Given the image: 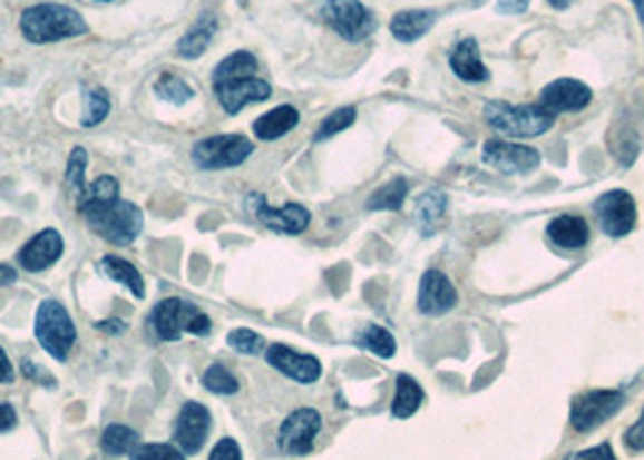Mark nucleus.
<instances>
[{
	"label": "nucleus",
	"mask_w": 644,
	"mask_h": 460,
	"mask_svg": "<svg viewBox=\"0 0 644 460\" xmlns=\"http://www.w3.org/2000/svg\"><path fill=\"white\" fill-rule=\"evenodd\" d=\"M208 460H243L241 446H237L233 439H223L216 443V449L212 451V458Z\"/></svg>",
	"instance_id": "ea45409f"
},
{
	"label": "nucleus",
	"mask_w": 644,
	"mask_h": 460,
	"mask_svg": "<svg viewBox=\"0 0 644 460\" xmlns=\"http://www.w3.org/2000/svg\"><path fill=\"white\" fill-rule=\"evenodd\" d=\"M482 160L504 175H526L540 165V153L530 146L492 138L482 146Z\"/></svg>",
	"instance_id": "9b49d317"
},
{
	"label": "nucleus",
	"mask_w": 644,
	"mask_h": 460,
	"mask_svg": "<svg viewBox=\"0 0 644 460\" xmlns=\"http://www.w3.org/2000/svg\"><path fill=\"white\" fill-rule=\"evenodd\" d=\"M548 238L563 249H582L589 243V223L579 216H557L550 221Z\"/></svg>",
	"instance_id": "4be33fe9"
},
{
	"label": "nucleus",
	"mask_w": 644,
	"mask_h": 460,
	"mask_svg": "<svg viewBox=\"0 0 644 460\" xmlns=\"http://www.w3.org/2000/svg\"><path fill=\"white\" fill-rule=\"evenodd\" d=\"M257 74V59L250 51H235L228 59H223L216 71H214V82H226V80H237V78H252Z\"/></svg>",
	"instance_id": "cd10ccee"
},
{
	"label": "nucleus",
	"mask_w": 644,
	"mask_h": 460,
	"mask_svg": "<svg viewBox=\"0 0 644 460\" xmlns=\"http://www.w3.org/2000/svg\"><path fill=\"white\" fill-rule=\"evenodd\" d=\"M451 68L453 74L466 82H482L489 78V71L480 59V47L472 37L458 41V47L451 53Z\"/></svg>",
	"instance_id": "aec40b11"
},
{
	"label": "nucleus",
	"mask_w": 644,
	"mask_h": 460,
	"mask_svg": "<svg viewBox=\"0 0 644 460\" xmlns=\"http://www.w3.org/2000/svg\"><path fill=\"white\" fill-rule=\"evenodd\" d=\"M153 90H156V95L160 97V100L165 102H173V105H187L189 100H194V88H189L185 80L177 78V76H170V74H163L158 80H156V86H153Z\"/></svg>",
	"instance_id": "7c9ffc66"
},
{
	"label": "nucleus",
	"mask_w": 644,
	"mask_h": 460,
	"mask_svg": "<svg viewBox=\"0 0 644 460\" xmlns=\"http://www.w3.org/2000/svg\"><path fill=\"white\" fill-rule=\"evenodd\" d=\"M131 460H185V453L170 443H144L131 451Z\"/></svg>",
	"instance_id": "e433bc0d"
},
{
	"label": "nucleus",
	"mask_w": 644,
	"mask_h": 460,
	"mask_svg": "<svg viewBox=\"0 0 644 460\" xmlns=\"http://www.w3.org/2000/svg\"><path fill=\"white\" fill-rule=\"evenodd\" d=\"M485 119L489 127L511 138H538L553 129L555 115L540 105H507L489 102L485 107Z\"/></svg>",
	"instance_id": "7ed1b4c3"
},
{
	"label": "nucleus",
	"mask_w": 644,
	"mask_h": 460,
	"mask_svg": "<svg viewBox=\"0 0 644 460\" xmlns=\"http://www.w3.org/2000/svg\"><path fill=\"white\" fill-rule=\"evenodd\" d=\"M80 214L100 238L115 245H131L144 228V214L138 206L121 199L88 204L80 208Z\"/></svg>",
	"instance_id": "f03ea898"
},
{
	"label": "nucleus",
	"mask_w": 644,
	"mask_h": 460,
	"mask_svg": "<svg viewBox=\"0 0 644 460\" xmlns=\"http://www.w3.org/2000/svg\"><path fill=\"white\" fill-rule=\"evenodd\" d=\"M18 282V272L8 267V264H0V286H12Z\"/></svg>",
	"instance_id": "49530a36"
},
{
	"label": "nucleus",
	"mask_w": 644,
	"mask_h": 460,
	"mask_svg": "<svg viewBox=\"0 0 644 460\" xmlns=\"http://www.w3.org/2000/svg\"><path fill=\"white\" fill-rule=\"evenodd\" d=\"M357 344L363 346L367 352H373L375 356H381V359H390L396 354L398 350V344H396V337L390 334L386 327L381 325H369V327H363L359 334H357Z\"/></svg>",
	"instance_id": "c85d7f7f"
},
{
	"label": "nucleus",
	"mask_w": 644,
	"mask_h": 460,
	"mask_svg": "<svg viewBox=\"0 0 644 460\" xmlns=\"http://www.w3.org/2000/svg\"><path fill=\"white\" fill-rule=\"evenodd\" d=\"M625 395L621 390H586V393L572 400L569 408V424L579 434L598 429L604 422H608L613 414H618L623 408Z\"/></svg>",
	"instance_id": "423d86ee"
},
{
	"label": "nucleus",
	"mask_w": 644,
	"mask_h": 460,
	"mask_svg": "<svg viewBox=\"0 0 644 460\" xmlns=\"http://www.w3.org/2000/svg\"><path fill=\"white\" fill-rule=\"evenodd\" d=\"M214 90L218 102L228 115H237L245 105L252 102H264L272 97V88L267 80L262 78H237V80H226V82H214Z\"/></svg>",
	"instance_id": "2eb2a0df"
},
{
	"label": "nucleus",
	"mask_w": 644,
	"mask_h": 460,
	"mask_svg": "<svg viewBox=\"0 0 644 460\" xmlns=\"http://www.w3.org/2000/svg\"><path fill=\"white\" fill-rule=\"evenodd\" d=\"M594 214L598 218V226L611 238H623V235L633 233L637 223V204L633 194L625 189H611L594 202Z\"/></svg>",
	"instance_id": "1a4fd4ad"
},
{
	"label": "nucleus",
	"mask_w": 644,
	"mask_h": 460,
	"mask_svg": "<svg viewBox=\"0 0 644 460\" xmlns=\"http://www.w3.org/2000/svg\"><path fill=\"white\" fill-rule=\"evenodd\" d=\"M530 6V0H499L497 3V10L504 12V16H521V12H526Z\"/></svg>",
	"instance_id": "37998d69"
},
{
	"label": "nucleus",
	"mask_w": 644,
	"mask_h": 460,
	"mask_svg": "<svg viewBox=\"0 0 644 460\" xmlns=\"http://www.w3.org/2000/svg\"><path fill=\"white\" fill-rule=\"evenodd\" d=\"M592 102V88H586L582 80L559 78L540 92V107L548 111H579Z\"/></svg>",
	"instance_id": "f3484780"
},
{
	"label": "nucleus",
	"mask_w": 644,
	"mask_h": 460,
	"mask_svg": "<svg viewBox=\"0 0 644 460\" xmlns=\"http://www.w3.org/2000/svg\"><path fill=\"white\" fill-rule=\"evenodd\" d=\"M299 119L301 117H299L296 107L282 105V107L267 111V115H262L255 121V127H252V131H255V136L260 138V141H276V138L286 136L291 129H296Z\"/></svg>",
	"instance_id": "5701e85b"
},
{
	"label": "nucleus",
	"mask_w": 644,
	"mask_h": 460,
	"mask_svg": "<svg viewBox=\"0 0 644 460\" xmlns=\"http://www.w3.org/2000/svg\"><path fill=\"white\" fill-rule=\"evenodd\" d=\"M100 3H111V0H100Z\"/></svg>",
	"instance_id": "8fccbe9b"
},
{
	"label": "nucleus",
	"mask_w": 644,
	"mask_h": 460,
	"mask_svg": "<svg viewBox=\"0 0 644 460\" xmlns=\"http://www.w3.org/2000/svg\"><path fill=\"white\" fill-rule=\"evenodd\" d=\"M322 20L347 41H363L375 32V18L361 0H325Z\"/></svg>",
	"instance_id": "6e6552de"
},
{
	"label": "nucleus",
	"mask_w": 644,
	"mask_h": 460,
	"mask_svg": "<svg viewBox=\"0 0 644 460\" xmlns=\"http://www.w3.org/2000/svg\"><path fill=\"white\" fill-rule=\"evenodd\" d=\"M153 327H156L160 340L175 342L182 337V332L204 337V334L212 332V320L197 305L185 303L182 298H165L153 311Z\"/></svg>",
	"instance_id": "39448f33"
},
{
	"label": "nucleus",
	"mask_w": 644,
	"mask_h": 460,
	"mask_svg": "<svg viewBox=\"0 0 644 460\" xmlns=\"http://www.w3.org/2000/svg\"><path fill=\"white\" fill-rule=\"evenodd\" d=\"M35 334L39 344L56 359V361H66L68 354H71L74 344H76V325L71 315L66 313L61 303L56 301H45L37 309L35 317Z\"/></svg>",
	"instance_id": "20e7f679"
},
{
	"label": "nucleus",
	"mask_w": 644,
	"mask_h": 460,
	"mask_svg": "<svg viewBox=\"0 0 644 460\" xmlns=\"http://www.w3.org/2000/svg\"><path fill=\"white\" fill-rule=\"evenodd\" d=\"M208 429H212V414H208V410L199 402H187L175 424L177 449L187 456H197L204 449Z\"/></svg>",
	"instance_id": "ddd939ff"
},
{
	"label": "nucleus",
	"mask_w": 644,
	"mask_h": 460,
	"mask_svg": "<svg viewBox=\"0 0 644 460\" xmlns=\"http://www.w3.org/2000/svg\"><path fill=\"white\" fill-rule=\"evenodd\" d=\"M252 150H255V144L250 138L223 134L199 141L192 150V158L202 170H223V167L243 165L252 156Z\"/></svg>",
	"instance_id": "0eeeda50"
},
{
	"label": "nucleus",
	"mask_w": 644,
	"mask_h": 460,
	"mask_svg": "<svg viewBox=\"0 0 644 460\" xmlns=\"http://www.w3.org/2000/svg\"><path fill=\"white\" fill-rule=\"evenodd\" d=\"M103 272L111 278V282H117L121 286H126L131 291L136 298H144L146 296V284H144V276L138 272L131 262H126L121 257H103L100 262Z\"/></svg>",
	"instance_id": "a878e982"
},
{
	"label": "nucleus",
	"mask_w": 644,
	"mask_h": 460,
	"mask_svg": "<svg viewBox=\"0 0 644 460\" xmlns=\"http://www.w3.org/2000/svg\"><path fill=\"white\" fill-rule=\"evenodd\" d=\"M425 402V390L419 385L412 375L400 373L396 381V398L393 405H390V412H393L396 420H408Z\"/></svg>",
	"instance_id": "393cba45"
},
{
	"label": "nucleus",
	"mask_w": 644,
	"mask_h": 460,
	"mask_svg": "<svg viewBox=\"0 0 644 460\" xmlns=\"http://www.w3.org/2000/svg\"><path fill=\"white\" fill-rule=\"evenodd\" d=\"M228 344L233 346L235 352H241V354H260L264 346H267V342H264L262 334L252 332V330H233L228 334Z\"/></svg>",
	"instance_id": "4c0bfd02"
},
{
	"label": "nucleus",
	"mask_w": 644,
	"mask_h": 460,
	"mask_svg": "<svg viewBox=\"0 0 644 460\" xmlns=\"http://www.w3.org/2000/svg\"><path fill=\"white\" fill-rule=\"evenodd\" d=\"M267 361L279 373H284L299 383H315L322 373V366L315 356L293 352L286 344L267 346Z\"/></svg>",
	"instance_id": "dca6fc26"
},
{
	"label": "nucleus",
	"mask_w": 644,
	"mask_h": 460,
	"mask_svg": "<svg viewBox=\"0 0 644 460\" xmlns=\"http://www.w3.org/2000/svg\"><path fill=\"white\" fill-rule=\"evenodd\" d=\"M357 119V109L354 107H342L338 111H332V115L320 124V129L315 134V141H328L334 134H340L344 129H349Z\"/></svg>",
	"instance_id": "c9c22d12"
},
{
	"label": "nucleus",
	"mask_w": 644,
	"mask_h": 460,
	"mask_svg": "<svg viewBox=\"0 0 644 460\" xmlns=\"http://www.w3.org/2000/svg\"><path fill=\"white\" fill-rule=\"evenodd\" d=\"M565 460H618V458H615L611 443H598V446H594V449L577 451V453L567 456Z\"/></svg>",
	"instance_id": "58836bf2"
},
{
	"label": "nucleus",
	"mask_w": 644,
	"mask_h": 460,
	"mask_svg": "<svg viewBox=\"0 0 644 460\" xmlns=\"http://www.w3.org/2000/svg\"><path fill=\"white\" fill-rule=\"evenodd\" d=\"M625 443L630 451H644V410L637 417V422L625 431Z\"/></svg>",
	"instance_id": "a19ab883"
},
{
	"label": "nucleus",
	"mask_w": 644,
	"mask_h": 460,
	"mask_svg": "<svg viewBox=\"0 0 644 460\" xmlns=\"http://www.w3.org/2000/svg\"><path fill=\"white\" fill-rule=\"evenodd\" d=\"M16 424H18L16 408H12L10 402H0V434H3V431H10Z\"/></svg>",
	"instance_id": "79ce46f5"
},
{
	"label": "nucleus",
	"mask_w": 644,
	"mask_h": 460,
	"mask_svg": "<svg viewBox=\"0 0 644 460\" xmlns=\"http://www.w3.org/2000/svg\"><path fill=\"white\" fill-rule=\"evenodd\" d=\"M115 199H119V183L115 177L103 175L86 187V192H82V197L76 204L78 208H82L88 204H103V202H115Z\"/></svg>",
	"instance_id": "2f4dec72"
},
{
	"label": "nucleus",
	"mask_w": 644,
	"mask_h": 460,
	"mask_svg": "<svg viewBox=\"0 0 644 460\" xmlns=\"http://www.w3.org/2000/svg\"><path fill=\"white\" fill-rule=\"evenodd\" d=\"M548 3L555 8V10H565L572 6V0H548Z\"/></svg>",
	"instance_id": "de8ad7c7"
},
{
	"label": "nucleus",
	"mask_w": 644,
	"mask_h": 460,
	"mask_svg": "<svg viewBox=\"0 0 644 460\" xmlns=\"http://www.w3.org/2000/svg\"><path fill=\"white\" fill-rule=\"evenodd\" d=\"M247 206L252 208V214L264 223V226L276 233L299 235L311 226V212H308V208L301 204H286L282 208H272L264 204L262 194H255V197L247 199Z\"/></svg>",
	"instance_id": "f8f14e48"
},
{
	"label": "nucleus",
	"mask_w": 644,
	"mask_h": 460,
	"mask_svg": "<svg viewBox=\"0 0 644 460\" xmlns=\"http://www.w3.org/2000/svg\"><path fill=\"white\" fill-rule=\"evenodd\" d=\"M16 381V369H12L8 354L3 352V346H0V383H12Z\"/></svg>",
	"instance_id": "c03bdc74"
},
{
	"label": "nucleus",
	"mask_w": 644,
	"mask_h": 460,
	"mask_svg": "<svg viewBox=\"0 0 644 460\" xmlns=\"http://www.w3.org/2000/svg\"><path fill=\"white\" fill-rule=\"evenodd\" d=\"M633 3H635L637 12H640V20L644 22V0H633Z\"/></svg>",
	"instance_id": "09e8293b"
},
{
	"label": "nucleus",
	"mask_w": 644,
	"mask_h": 460,
	"mask_svg": "<svg viewBox=\"0 0 644 460\" xmlns=\"http://www.w3.org/2000/svg\"><path fill=\"white\" fill-rule=\"evenodd\" d=\"M86 167H88V153L86 148H74L71 150V158H68V173H66V183L71 187L74 199L78 202L82 197V192H86L88 183H86Z\"/></svg>",
	"instance_id": "72a5a7b5"
},
{
	"label": "nucleus",
	"mask_w": 644,
	"mask_h": 460,
	"mask_svg": "<svg viewBox=\"0 0 644 460\" xmlns=\"http://www.w3.org/2000/svg\"><path fill=\"white\" fill-rule=\"evenodd\" d=\"M95 327L107 332V334H121V332H126V325L121 323V320H105V323H97Z\"/></svg>",
	"instance_id": "a18cd8bd"
},
{
	"label": "nucleus",
	"mask_w": 644,
	"mask_h": 460,
	"mask_svg": "<svg viewBox=\"0 0 644 460\" xmlns=\"http://www.w3.org/2000/svg\"><path fill=\"white\" fill-rule=\"evenodd\" d=\"M109 95L103 88H95L86 92V107H82V127H97V124H103L109 115Z\"/></svg>",
	"instance_id": "473e14b6"
},
{
	"label": "nucleus",
	"mask_w": 644,
	"mask_h": 460,
	"mask_svg": "<svg viewBox=\"0 0 644 460\" xmlns=\"http://www.w3.org/2000/svg\"><path fill=\"white\" fill-rule=\"evenodd\" d=\"M216 30H218L216 12L204 10L197 22L189 27V32L177 41V53L182 59H199V56L208 49V45H212Z\"/></svg>",
	"instance_id": "6ab92c4d"
},
{
	"label": "nucleus",
	"mask_w": 644,
	"mask_h": 460,
	"mask_svg": "<svg viewBox=\"0 0 644 460\" xmlns=\"http://www.w3.org/2000/svg\"><path fill=\"white\" fill-rule=\"evenodd\" d=\"M138 446V434L124 424H111L103 434V451L107 456H124L131 453Z\"/></svg>",
	"instance_id": "c756f323"
},
{
	"label": "nucleus",
	"mask_w": 644,
	"mask_h": 460,
	"mask_svg": "<svg viewBox=\"0 0 644 460\" xmlns=\"http://www.w3.org/2000/svg\"><path fill=\"white\" fill-rule=\"evenodd\" d=\"M458 303V291L451 284L443 272L439 270H429L422 282H419V298H417V309L422 315H443L448 311H453Z\"/></svg>",
	"instance_id": "4468645a"
},
{
	"label": "nucleus",
	"mask_w": 644,
	"mask_h": 460,
	"mask_svg": "<svg viewBox=\"0 0 644 460\" xmlns=\"http://www.w3.org/2000/svg\"><path fill=\"white\" fill-rule=\"evenodd\" d=\"M64 255V238L59 231L47 228L20 249V267L27 272H41Z\"/></svg>",
	"instance_id": "a211bd4d"
},
{
	"label": "nucleus",
	"mask_w": 644,
	"mask_h": 460,
	"mask_svg": "<svg viewBox=\"0 0 644 460\" xmlns=\"http://www.w3.org/2000/svg\"><path fill=\"white\" fill-rule=\"evenodd\" d=\"M404 199H408V179L396 177L371 194L367 208H371V212H398Z\"/></svg>",
	"instance_id": "bb28decb"
},
{
	"label": "nucleus",
	"mask_w": 644,
	"mask_h": 460,
	"mask_svg": "<svg viewBox=\"0 0 644 460\" xmlns=\"http://www.w3.org/2000/svg\"><path fill=\"white\" fill-rule=\"evenodd\" d=\"M202 383L206 385V390H212V393H216V395H233V393H237V388H241L237 385L235 375L221 364L208 366L202 375Z\"/></svg>",
	"instance_id": "f704fd0d"
},
{
	"label": "nucleus",
	"mask_w": 644,
	"mask_h": 460,
	"mask_svg": "<svg viewBox=\"0 0 644 460\" xmlns=\"http://www.w3.org/2000/svg\"><path fill=\"white\" fill-rule=\"evenodd\" d=\"M322 429V417L313 408H301L291 412L282 429H279V449L286 456H305L311 453L315 437Z\"/></svg>",
	"instance_id": "9d476101"
},
{
	"label": "nucleus",
	"mask_w": 644,
	"mask_h": 460,
	"mask_svg": "<svg viewBox=\"0 0 644 460\" xmlns=\"http://www.w3.org/2000/svg\"><path fill=\"white\" fill-rule=\"evenodd\" d=\"M448 197L441 189H427L422 197L414 202V221L422 235L439 233L441 223L446 221Z\"/></svg>",
	"instance_id": "412c9836"
},
{
	"label": "nucleus",
	"mask_w": 644,
	"mask_h": 460,
	"mask_svg": "<svg viewBox=\"0 0 644 460\" xmlns=\"http://www.w3.org/2000/svg\"><path fill=\"white\" fill-rule=\"evenodd\" d=\"M20 30L32 45H51V41L82 37L88 32V22L74 8L61 3H41L22 12Z\"/></svg>",
	"instance_id": "f257e3e1"
},
{
	"label": "nucleus",
	"mask_w": 644,
	"mask_h": 460,
	"mask_svg": "<svg viewBox=\"0 0 644 460\" xmlns=\"http://www.w3.org/2000/svg\"><path fill=\"white\" fill-rule=\"evenodd\" d=\"M433 25H437V12L433 10H402L390 22V32L404 45H410V41L422 39Z\"/></svg>",
	"instance_id": "b1692460"
}]
</instances>
